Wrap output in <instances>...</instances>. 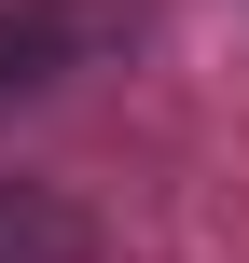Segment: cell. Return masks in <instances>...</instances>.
I'll return each mask as SVG.
<instances>
[{"instance_id": "cell-2", "label": "cell", "mask_w": 249, "mask_h": 263, "mask_svg": "<svg viewBox=\"0 0 249 263\" xmlns=\"http://www.w3.org/2000/svg\"><path fill=\"white\" fill-rule=\"evenodd\" d=\"M55 55H69V42H55V14H14V0H0V97H42V83H55Z\"/></svg>"}, {"instance_id": "cell-1", "label": "cell", "mask_w": 249, "mask_h": 263, "mask_svg": "<svg viewBox=\"0 0 249 263\" xmlns=\"http://www.w3.org/2000/svg\"><path fill=\"white\" fill-rule=\"evenodd\" d=\"M0 263H97V222L42 180H0Z\"/></svg>"}]
</instances>
